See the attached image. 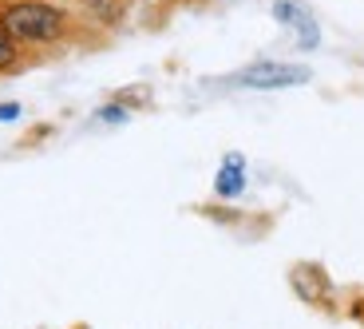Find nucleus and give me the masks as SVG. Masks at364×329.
<instances>
[{"label":"nucleus","mask_w":364,"mask_h":329,"mask_svg":"<svg viewBox=\"0 0 364 329\" xmlns=\"http://www.w3.org/2000/svg\"><path fill=\"white\" fill-rule=\"evenodd\" d=\"M12 64H16V40L0 28V68H12Z\"/></svg>","instance_id":"nucleus-5"},{"label":"nucleus","mask_w":364,"mask_h":329,"mask_svg":"<svg viewBox=\"0 0 364 329\" xmlns=\"http://www.w3.org/2000/svg\"><path fill=\"white\" fill-rule=\"evenodd\" d=\"M273 20L289 28L301 52H317L321 48V24L301 0H273Z\"/></svg>","instance_id":"nucleus-3"},{"label":"nucleus","mask_w":364,"mask_h":329,"mask_svg":"<svg viewBox=\"0 0 364 329\" xmlns=\"http://www.w3.org/2000/svg\"><path fill=\"white\" fill-rule=\"evenodd\" d=\"M214 191L222 199H237V194L246 191V159L242 155H226L218 167V179H214Z\"/></svg>","instance_id":"nucleus-4"},{"label":"nucleus","mask_w":364,"mask_h":329,"mask_svg":"<svg viewBox=\"0 0 364 329\" xmlns=\"http://www.w3.org/2000/svg\"><path fill=\"white\" fill-rule=\"evenodd\" d=\"M0 28L16 44H55L68 32V12L55 0H12L0 9Z\"/></svg>","instance_id":"nucleus-1"},{"label":"nucleus","mask_w":364,"mask_h":329,"mask_svg":"<svg viewBox=\"0 0 364 329\" xmlns=\"http://www.w3.org/2000/svg\"><path fill=\"white\" fill-rule=\"evenodd\" d=\"M100 119H103V123H123V119H127V108L107 103V108H100Z\"/></svg>","instance_id":"nucleus-6"},{"label":"nucleus","mask_w":364,"mask_h":329,"mask_svg":"<svg viewBox=\"0 0 364 329\" xmlns=\"http://www.w3.org/2000/svg\"><path fill=\"white\" fill-rule=\"evenodd\" d=\"M20 119V103H0V123H12Z\"/></svg>","instance_id":"nucleus-7"},{"label":"nucleus","mask_w":364,"mask_h":329,"mask_svg":"<svg viewBox=\"0 0 364 329\" xmlns=\"http://www.w3.org/2000/svg\"><path fill=\"white\" fill-rule=\"evenodd\" d=\"M309 80L313 72L305 64H285V60H257L230 75L234 88H250V92H282V88H301Z\"/></svg>","instance_id":"nucleus-2"}]
</instances>
